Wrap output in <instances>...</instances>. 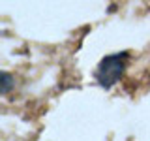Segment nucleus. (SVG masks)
Listing matches in <instances>:
<instances>
[{"instance_id":"2","label":"nucleus","mask_w":150,"mask_h":141,"mask_svg":"<svg viewBox=\"0 0 150 141\" xmlns=\"http://www.w3.org/2000/svg\"><path fill=\"white\" fill-rule=\"evenodd\" d=\"M2 92H9V88H11V75L9 73H2Z\"/></svg>"},{"instance_id":"1","label":"nucleus","mask_w":150,"mask_h":141,"mask_svg":"<svg viewBox=\"0 0 150 141\" xmlns=\"http://www.w3.org/2000/svg\"><path fill=\"white\" fill-rule=\"evenodd\" d=\"M126 62H128V53H115L109 55L100 62L96 70V79L101 87L109 88L120 79V75L124 73Z\"/></svg>"}]
</instances>
